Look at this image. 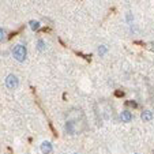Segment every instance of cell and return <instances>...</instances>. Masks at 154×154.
Instances as JSON below:
<instances>
[{
	"instance_id": "obj_1",
	"label": "cell",
	"mask_w": 154,
	"mask_h": 154,
	"mask_svg": "<svg viewBox=\"0 0 154 154\" xmlns=\"http://www.w3.org/2000/svg\"><path fill=\"white\" fill-rule=\"evenodd\" d=\"M87 128V119L85 116V112L81 108H71L66 113V124L64 130L68 135L82 134Z\"/></svg>"
},
{
	"instance_id": "obj_2",
	"label": "cell",
	"mask_w": 154,
	"mask_h": 154,
	"mask_svg": "<svg viewBox=\"0 0 154 154\" xmlns=\"http://www.w3.org/2000/svg\"><path fill=\"white\" fill-rule=\"evenodd\" d=\"M94 109H96V115L98 120H109L113 117V106L106 100L98 101L94 106Z\"/></svg>"
},
{
	"instance_id": "obj_3",
	"label": "cell",
	"mask_w": 154,
	"mask_h": 154,
	"mask_svg": "<svg viewBox=\"0 0 154 154\" xmlns=\"http://www.w3.org/2000/svg\"><path fill=\"white\" fill-rule=\"evenodd\" d=\"M12 56H14L15 60H18V61H25V59H26V56H27L26 47H25V45H20V44L15 45V47L12 48Z\"/></svg>"
},
{
	"instance_id": "obj_4",
	"label": "cell",
	"mask_w": 154,
	"mask_h": 154,
	"mask_svg": "<svg viewBox=\"0 0 154 154\" xmlns=\"http://www.w3.org/2000/svg\"><path fill=\"white\" fill-rule=\"evenodd\" d=\"M6 85L8 89H17L18 87V78L14 75V74H11V75H8L6 78Z\"/></svg>"
},
{
	"instance_id": "obj_5",
	"label": "cell",
	"mask_w": 154,
	"mask_h": 154,
	"mask_svg": "<svg viewBox=\"0 0 154 154\" xmlns=\"http://www.w3.org/2000/svg\"><path fill=\"white\" fill-rule=\"evenodd\" d=\"M52 150H53V147H52V143L51 142H42V145H41V151H42L44 154H51L52 153Z\"/></svg>"
},
{
	"instance_id": "obj_6",
	"label": "cell",
	"mask_w": 154,
	"mask_h": 154,
	"mask_svg": "<svg viewBox=\"0 0 154 154\" xmlns=\"http://www.w3.org/2000/svg\"><path fill=\"white\" fill-rule=\"evenodd\" d=\"M120 119H122V122L128 123L132 120V115H131V112H128V111H123L122 113H120Z\"/></svg>"
},
{
	"instance_id": "obj_7",
	"label": "cell",
	"mask_w": 154,
	"mask_h": 154,
	"mask_svg": "<svg viewBox=\"0 0 154 154\" xmlns=\"http://www.w3.org/2000/svg\"><path fill=\"white\" fill-rule=\"evenodd\" d=\"M140 117H142L143 122H150V120L153 119V112L151 111H143Z\"/></svg>"
},
{
	"instance_id": "obj_8",
	"label": "cell",
	"mask_w": 154,
	"mask_h": 154,
	"mask_svg": "<svg viewBox=\"0 0 154 154\" xmlns=\"http://www.w3.org/2000/svg\"><path fill=\"white\" fill-rule=\"evenodd\" d=\"M6 40V30L3 27H0V42H3Z\"/></svg>"
},
{
	"instance_id": "obj_9",
	"label": "cell",
	"mask_w": 154,
	"mask_h": 154,
	"mask_svg": "<svg viewBox=\"0 0 154 154\" xmlns=\"http://www.w3.org/2000/svg\"><path fill=\"white\" fill-rule=\"evenodd\" d=\"M30 27H32L33 30H37L38 27H40V23H38L37 20H32V22H30Z\"/></svg>"
},
{
	"instance_id": "obj_10",
	"label": "cell",
	"mask_w": 154,
	"mask_h": 154,
	"mask_svg": "<svg viewBox=\"0 0 154 154\" xmlns=\"http://www.w3.org/2000/svg\"><path fill=\"white\" fill-rule=\"evenodd\" d=\"M38 45H37V48H38V51H44L45 49V42H44L42 40H38Z\"/></svg>"
},
{
	"instance_id": "obj_11",
	"label": "cell",
	"mask_w": 154,
	"mask_h": 154,
	"mask_svg": "<svg viewBox=\"0 0 154 154\" xmlns=\"http://www.w3.org/2000/svg\"><path fill=\"white\" fill-rule=\"evenodd\" d=\"M98 52H100V55H104V53L105 52H106V48H105V47H100V49H98Z\"/></svg>"
},
{
	"instance_id": "obj_12",
	"label": "cell",
	"mask_w": 154,
	"mask_h": 154,
	"mask_svg": "<svg viewBox=\"0 0 154 154\" xmlns=\"http://www.w3.org/2000/svg\"><path fill=\"white\" fill-rule=\"evenodd\" d=\"M151 104L154 105V87H153V90H151Z\"/></svg>"
},
{
	"instance_id": "obj_13",
	"label": "cell",
	"mask_w": 154,
	"mask_h": 154,
	"mask_svg": "<svg viewBox=\"0 0 154 154\" xmlns=\"http://www.w3.org/2000/svg\"><path fill=\"white\" fill-rule=\"evenodd\" d=\"M116 96H117V97H119V96L122 97V96H123V93H122V91H116Z\"/></svg>"
}]
</instances>
